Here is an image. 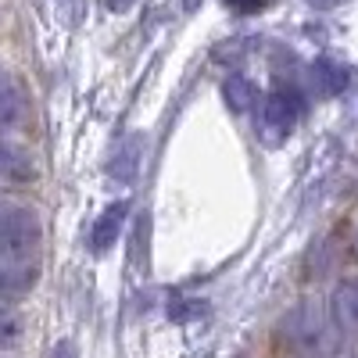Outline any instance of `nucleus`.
<instances>
[{
  "mask_svg": "<svg viewBox=\"0 0 358 358\" xmlns=\"http://www.w3.org/2000/svg\"><path fill=\"white\" fill-rule=\"evenodd\" d=\"M283 341L294 355L301 358H330L337 351V326L330 319V308H326L322 301H297L287 315H283Z\"/></svg>",
  "mask_w": 358,
  "mask_h": 358,
  "instance_id": "obj_1",
  "label": "nucleus"
},
{
  "mask_svg": "<svg viewBox=\"0 0 358 358\" xmlns=\"http://www.w3.org/2000/svg\"><path fill=\"white\" fill-rule=\"evenodd\" d=\"M40 244H43V226L33 208L0 201V258L33 262Z\"/></svg>",
  "mask_w": 358,
  "mask_h": 358,
  "instance_id": "obj_2",
  "label": "nucleus"
},
{
  "mask_svg": "<svg viewBox=\"0 0 358 358\" xmlns=\"http://www.w3.org/2000/svg\"><path fill=\"white\" fill-rule=\"evenodd\" d=\"M301 94H297L294 86H273L268 94L258 101V140L265 147H280L287 143V136L294 133L297 118H301Z\"/></svg>",
  "mask_w": 358,
  "mask_h": 358,
  "instance_id": "obj_3",
  "label": "nucleus"
},
{
  "mask_svg": "<svg viewBox=\"0 0 358 358\" xmlns=\"http://www.w3.org/2000/svg\"><path fill=\"white\" fill-rule=\"evenodd\" d=\"M326 308H330V319L337 326L341 341L358 344V273L341 276L326 297Z\"/></svg>",
  "mask_w": 358,
  "mask_h": 358,
  "instance_id": "obj_4",
  "label": "nucleus"
},
{
  "mask_svg": "<svg viewBox=\"0 0 358 358\" xmlns=\"http://www.w3.org/2000/svg\"><path fill=\"white\" fill-rule=\"evenodd\" d=\"M126 219H129V201H111L108 208H101V215L94 219L86 233V244L94 255H108L118 241H122V229H126Z\"/></svg>",
  "mask_w": 358,
  "mask_h": 358,
  "instance_id": "obj_5",
  "label": "nucleus"
},
{
  "mask_svg": "<svg viewBox=\"0 0 358 358\" xmlns=\"http://www.w3.org/2000/svg\"><path fill=\"white\" fill-rule=\"evenodd\" d=\"M40 268L36 262H8L0 258V305H15L36 290Z\"/></svg>",
  "mask_w": 358,
  "mask_h": 358,
  "instance_id": "obj_6",
  "label": "nucleus"
},
{
  "mask_svg": "<svg viewBox=\"0 0 358 358\" xmlns=\"http://www.w3.org/2000/svg\"><path fill=\"white\" fill-rule=\"evenodd\" d=\"M25 118V94L8 69H0V129H15Z\"/></svg>",
  "mask_w": 358,
  "mask_h": 358,
  "instance_id": "obj_7",
  "label": "nucleus"
},
{
  "mask_svg": "<svg viewBox=\"0 0 358 358\" xmlns=\"http://www.w3.org/2000/svg\"><path fill=\"white\" fill-rule=\"evenodd\" d=\"M222 101H226V108L233 111V115H251V111H258V90L244 79V76H226L222 79Z\"/></svg>",
  "mask_w": 358,
  "mask_h": 358,
  "instance_id": "obj_8",
  "label": "nucleus"
},
{
  "mask_svg": "<svg viewBox=\"0 0 358 358\" xmlns=\"http://www.w3.org/2000/svg\"><path fill=\"white\" fill-rule=\"evenodd\" d=\"M33 176H36V169L29 162V155L0 136V179H8V183H29Z\"/></svg>",
  "mask_w": 358,
  "mask_h": 358,
  "instance_id": "obj_9",
  "label": "nucleus"
},
{
  "mask_svg": "<svg viewBox=\"0 0 358 358\" xmlns=\"http://www.w3.org/2000/svg\"><path fill=\"white\" fill-rule=\"evenodd\" d=\"M25 337V315L15 305H0V355H8Z\"/></svg>",
  "mask_w": 358,
  "mask_h": 358,
  "instance_id": "obj_10",
  "label": "nucleus"
},
{
  "mask_svg": "<svg viewBox=\"0 0 358 358\" xmlns=\"http://www.w3.org/2000/svg\"><path fill=\"white\" fill-rule=\"evenodd\" d=\"M348 86V69L344 65H334V62H319L315 65V90L322 97H334Z\"/></svg>",
  "mask_w": 358,
  "mask_h": 358,
  "instance_id": "obj_11",
  "label": "nucleus"
},
{
  "mask_svg": "<svg viewBox=\"0 0 358 358\" xmlns=\"http://www.w3.org/2000/svg\"><path fill=\"white\" fill-rule=\"evenodd\" d=\"M47 358H83V355H79V344H76L72 337H57V341L50 344Z\"/></svg>",
  "mask_w": 358,
  "mask_h": 358,
  "instance_id": "obj_12",
  "label": "nucleus"
},
{
  "mask_svg": "<svg viewBox=\"0 0 358 358\" xmlns=\"http://www.w3.org/2000/svg\"><path fill=\"white\" fill-rule=\"evenodd\" d=\"M308 8H315V11H334V8H341V4H348V0H305Z\"/></svg>",
  "mask_w": 358,
  "mask_h": 358,
  "instance_id": "obj_13",
  "label": "nucleus"
},
{
  "mask_svg": "<svg viewBox=\"0 0 358 358\" xmlns=\"http://www.w3.org/2000/svg\"><path fill=\"white\" fill-rule=\"evenodd\" d=\"M226 4H229V8H236V11H258V8L265 4V0H226Z\"/></svg>",
  "mask_w": 358,
  "mask_h": 358,
  "instance_id": "obj_14",
  "label": "nucleus"
},
{
  "mask_svg": "<svg viewBox=\"0 0 358 358\" xmlns=\"http://www.w3.org/2000/svg\"><path fill=\"white\" fill-rule=\"evenodd\" d=\"M133 4H136V0H108V8H111L115 15H122V11H129Z\"/></svg>",
  "mask_w": 358,
  "mask_h": 358,
  "instance_id": "obj_15",
  "label": "nucleus"
},
{
  "mask_svg": "<svg viewBox=\"0 0 358 358\" xmlns=\"http://www.w3.org/2000/svg\"><path fill=\"white\" fill-rule=\"evenodd\" d=\"M351 251H355V258H358V229L351 233Z\"/></svg>",
  "mask_w": 358,
  "mask_h": 358,
  "instance_id": "obj_16",
  "label": "nucleus"
},
{
  "mask_svg": "<svg viewBox=\"0 0 358 358\" xmlns=\"http://www.w3.org/2000/svg\"><path fill=\"white\" fill-rule=\"evenodd\" d=\"M197 4H201V0H183V8H187V11H194Z\"/></svg>",
  "mask_w": 358,
  "mask_h": 358,
  "instance_id": "obj_17",
  "label": "nucleus"
},
{
  "mask_svg": "<svg viewBox=\"0 0 358 358\" xmlns=\"http://www.w3.org/2000/svg\"><path fill=\"white\" fill-rule=\"evenodd\" d=\"M351 358H358V355H351Z\"/></svg>",
  "mask_w": 358,
  "mask_h": 358,
  "instance_id": "obj_18",
  "label": "nucleus"
}]
</instances>
